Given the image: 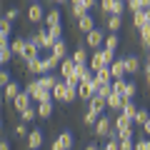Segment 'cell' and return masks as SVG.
<instances>
[{"label":"cell","instance_id":"1","mask_svg":"<svg viewBox=\"0 0 150 150\" xmlns=\"http://www.w3.org/2000/svg\"><path fill=\"white\" fill-rule=\"evenodd\" d=\"M112 60H115V50H108V48L93 50V55H90V68H93V70L108 68V65H112Z\"/></svg>","mask_w":150,"mask_h":150},{"label":"cell","instance_id":"2","mask_svg":"<svg viewBox=\"0 0 150 150\" xmlns=\"http://www.w3.org/2000/svg\"><path fill=\"white\" fill-rule=\"evenodd\" d=\"M25 93H30L33 103H45V100H53V90L43 88L40 83H38V78H35V80H28V85H25Z\"/></svg>","mask_w":150,"mask_h":150},{"label":"cell","instance_id":"3","mask_svg":"<svg viewBox=\"0 0 150 150\" xmlns=\"http://www.w3.org/2000/svg\"><path fill=\"white\" fill-rule=\"evenodd\" d=\"M93 128H95V135H98V138H108V135L112 133V128H115V123H112V118H108V115H100L98 123L93 125Z\"/></svg>","mask_w":150,"mask_h":150},{"label":"cell","instance_id":"4","mask_svg":"<svg viewBox=\"0 0 150 150\" xmlns=\"http://www.w3.org/2000/svg\"><path fill=\"white\" fill-rule=\"evenodd\" d=\"M30 40L38 45V48H45V50H53V45H55V38L50 35V30H40V33H35Z\"/></svg>","mask_w":150,"mask_h":150},{"label":"cell","instance_id":"5","mask_svg":"<svg viewBox=\"0 0 150 150\" xmlns=\"http://www.w3.org/2000/svg\"><path fill=\"white\" fill-rule=\"evenodd\" d=\"M103 43H105V33L98 30V28H95V30H90V33L85 35V45H88V48H93V50H100Z\"/></svg>","mask_w":150,"mask_h":150},{"label":"cell","instance_id":"6","mask_svg":"<svg viewBox=\"0 0 150 150\" xmlns=\"http://www.w3.org/2000/svg\"><path fill=\"white\" fill-rule=\"evenodd\" d=\"M98 93V85H95V78L93 80H83L80 85H78V98L80 100H90L93 95Z\"/></svg>","mask_w":150,"mask_h":150},{"label":"cell","instance_id":"7","mask_svg":"<svg viewBox=\"0 0 150 150\" xmlns=\"http://www.w3.org/2000/svg\"><path fill=\"white\" fill-rule=\"evenodd\" d=\"M45 15H48V13L43 10V5H40V3H33V5L28 8V23H33V25L45 23Z\"/></svg>","mask_w":150,"mask_h":150},{"label":"cell","instance_id":"8","mask_svg":"<svg viewBox=\"0 0 150 150\" xmlns=\"http://www.w3.org/2000/svg\"><path fill=\"white\" fill-rule=\"evenodd\" d=\"M70 148H73V133H68V130L60 133L50 145V150H70Z\"/></svg>","mask_w":150,"mask_h":150},{"label":"cell","instance_id":"9","mask_svg":"<svg viewBox=\"0 0 150 150\" xmlns=\"http://www.w3.org/2000/svg\"><path fill=\"white\" fill-rule=\"evenodd\" d=\"M18 58H20V60H25V63H30V60H38V58H40V48H38V45L33 43V40H28V43H25V48H23V53L18 55Z\"/></svg>","mask_w":150,"mask_h":150},{"label":"cell","instance_id":"10","mask_svg":"<svg viewBox=\"0 0 150 150\" xmlns=\"http://www.w3.org/2000/svg\"><path fill=\"white\" fill-rule=\"evenodd\" d=\"M88 108H90L93 112H98V115H103V112L108 110V98H103V95H93L90 100H88Z\"/></svg>","mask_w":150,"mask_h":150},{"label":"cell","instance_id":"11","mask_svg":"<svg viewBox=\"0 0 150 150\" xmlns=\"http://www.w3.org/2000/svg\"><path fill=\"white\" fill-rule=\"evenodd\" d=\"M133 25H135V30L148 28V25H150V10H138V13H133Z\"/></svg>","mask_w":150,"mask_h":150},{"label":"cell","instance_id":"12","mask_svg":"<svg viewBox=\"0 0 150 150\" xmlns=\"http://www.w3.org/2000/svg\"><path fill=\"white\" fill-rule=\"evenodd\" d=\"M43 140H45L43 130H30V135H28V148L30 150H40L43 148Z\"/></svg>","mask_w":150,"mask_h":150},{"label":"cell","instance_id":"13","mask_svg":"<svg viewBox=\"0 0 150 150\" xmlns=\"http://www.w3.org/2000/svg\"><path fill=\"white\" fill-rule=\"evenodd\" d=\"M30 105H33V98H30V93H25V90H23L20 95H18L15 100H13V108H15L18 112H23L25 108H30Z\"/></svg>","mask_w":150,"mask_h":150},{"label":"cell","instance_id":"14","mask_svg":"<svg viewBox=\"0 0 150 150\" xmlns=\"http://www.w3.org/2000/svg\"><path fill=\"white\" fill-rule=\"evenodd\" d=\"M110 70H112V80H115V78H125V75H128L125 58H115V60H112V65H110Z\"/></svg>","mask_w":150,"mask_h":150},{"label":"cell","instance_id":"15","mask_svg":"<svg viewBox=\"0 0 150 150\" xmlns=\"http://www.w3.org/2000/svg\"><path fill=\"white\" fill-rule=\"evenodd\" d=\"M78 30L80 33H90V30H95V20H93V15L88 13V15H83V18H78Z\"/></svg>","mask_w":150,"mask_h":150},{"label":"cell","instance_id":"16","mask_svg":"<svg viewBox=\"0 0 150 150\" xmlns=\"http://www.w3.org/2000/svg\"><path fill=\"white\" fill-rule=\"evenodd\" d=\"M25 68H28V73L30 75H45V65H43V58H38V60H30V63H25Z\"/></svg>","mask_w":150,"mask_h":150},{"label":"cell","instance_id":"17","mask_svg":"<svg viewBox=\"0 0 150 150\" xmlns=\"http://www.w3.org/2000/svg\"><path fill=\"white\" fill-rule=\"evenodd\" d=\"M103 83H112V70H110V65H108V68L95 70V85H103Z\"/></svg>","mask_w":150,"mask_h":150},{"label":"cell","instance_id":"18","mask_svg":"<svg viewBox=\"0 0 150 150\" xmlns=\"http://www.w3.org/2000/svg\"><path fill=\"white\" fill-rule=\"evenodd\" d=\"M38 83H40L43 88H48V90H53V88L60 83V78H55L53 73H45V75H38Z\"/></svg>","mask_w":150,"mask_h":150},{"label":"cell","instance_id":"19","mask_svg":"<svg viewBox=\"0 0 150 150\" xmlns=\"http://www.w3.org/2000/svg\"><path fill=\"white\" fill-rule=\"evenodd\" d=\"M75 68H78V63H75L73 58H65L63 63H60V75H63V78H70V75L75 73Z\"/></svg>","mask_w":150,"mask_h":150},{"label":"cell","instance_id":"20","mask_svg":"<svg viewBox=\"0 0 150 150\" xmlns=\"http://www.w3.org/2000/svg\"><path fill=\"white\" fill-rule=\"evenodd\" d=\"M38 115H40V120H48V118H53V100L38 103Z\"/></svg>","mask_w":150,"mask_h":150},{"label":"cell","instance_id":"21","mask_svg":"<svg viewBox=\"0 0 150 150\" xmlns=\"http://www.w3.org/2000/svg\"><path fill=\"white\" fill-rule=\"evenodd\" d=\"M50 53H53L55 58L65 60V58H68V43H65V40H55V45H53V50H50Z\"/></svg>","mask_w":150,"mask_h":150},{"label":"cell","instance_id":"22","mask_svg":"<svg viewBox=\"0 0 150 150\" xmlns=\"http://www.w3.org/2000/svg\"><path fill=\"white\" fill-rule=\"evenodd\" d=\"M105 28L110 33H118L120 28H123V15H108V20H105Z\"/></svg>","mask_w":150,"mask_h":150},{"label":"cell","instance_id":"23","mask_svg":"<svg viewBox=\"0 0 150 150\" xmlns=\"http://www.w3.org/2000/svg\"><path fill=\"white\" fill-rule=\"evenodd\" d=\"M65 95H68V83H65V80H60L58 85L53 88V100H60V103H65Z\"/></svg>","mask_w":150,"mask_h":150},{"label":"cell","instance_id":"24","mask_svg":"<svg viewBox=\"0 0 150 150\" xmlns=\"http://www.w3.org/2000/svg\"><path fill=\"white\" fill-rule=\"evenodd\" d=\"M60 63H63V60H60V58H55L53 53H50V55H45V58H43V65H45V73H53L55 68H60Z\"/></svg>","mask_w":150,"mask_h":150},{"label":"cell","instance_id":"25","mask_svg":"<svg viewBox=\"0 0 150 150\" xmlns=\"http://www.w3.org/2000/svg\"><path fill=\"white\" fill-rule=\"evenodd\" d=\"M123 105H125V98L118 95V93H112V95L108 98V108H110V110H123Z\"/></svg>","mask_w":150,"mask_h":150},{"label":"cell","instance_id":"26","mask_svg":"<svg viewBox=\"0 0 150 150\" xmlns=\"http://www.w3.org/2000/svg\"><path fill=\"white\" fill-rule=\"evenodd\" d=\"M35 118H40V115H38V105H30V108H25V110L20 112V120H23V123H33Z\"/></svg>","mask_w":150,"mask_h":150},{"label":"cell","instance_id":"27","mask_svg":"<svg viewBox=\"0 0 150 150\" xmlns=\"http://www.w3.org/2000/svg\"><path fill=\"white\" fill-rule=\"evenodd\" d=\"M70 58H73V60H75L78 65H88V63H90V58H88V50L83 48V45H80L78 50H75V53L70 55Z\"/></svg>","mask_w":150,"mask_h":150},{"label":"cell","instance_id":"28","mask_svg":"<svg viewBox=\"0 0 150 150\" xmlns=\"http://www.w3.org/2000/svg\"><path fill=\"white\" fill-rule=\"evenodd\" d=\"M125 68H128L130 75H135L140 70V58H138V55H128V58H125Z\"/></svg>","mask_w":150,"mask_h":150},{"label":"cell","instance_id":"29","mask_svg":"<svg viewBox=\"0 0 150 150\" xmlns=\"http://www.w3.org/2000/svg\"><path fill=\"white\" fill-rule=\"evenodd\" d=\"M70 13H73V18H75V20H78V18L88 15V13H90V10H88V8L83 5V3H70Z\"/></svg>","mask_w":150,"mask_h":150},{"label":"cell","instance_id":"30","mask_svg":"<svg viewBox=\"0 0 150 150\" xmlns=\"http://www.w3.org/2000/svg\"><path fill=\"white\" fill-rule=\"evenodd\" d=\"M112 123H115V130H123V128H128V125H135L133 120H130V118H125V115H123L120 110H118V118H112Z\"/></svg>","mask_w":150,"mask_h":150},{"label":"cell","instance_id":"31","mask_svg":"<svg viewBox=\"0 0 150 150\" xmlns=\"http://www.w3.org/2000/svg\"><path fill=\"white\" fill-rule=\"evenodd\" d=\"M125 115V118H130V120H135V112H138V105H135L133 100H125V105H123V110H120Z\"/></svg>","mask_w":150,"mask_h":150},{"label":"cell","instance_id":"32","mask_svg":"<svg viewBox=\"0 0 150 150\" xmlns=\"http://www.w3.org/2000/svg\"><path fill=\"white\" fill-rule=\"evenodd\" d=\"M20 93H23V90H20V85H18V83H10V85L5 88V100H10V103H13L18 95H20Z\"/></svg>","mask_w":150,"mask_h":150},{"label":"cell","instance_id":"33","mask_svg":"<svg viewBox=\"0 0 150 150\" xmlns=\"http://www.w3.org/2000/svg\"><path fill=\"white\" fill-rule=\"evenodd\" d=\"M118 45H120V38L115 35V33L105 35V43H103V48H108V50H118Z\"/></svg>","mask_w":150,"mask_h":150},{"label":"cell","instance_id":"34","mask_svg":"<svg viewBox=\"0 0 150 150\" xmlns=\"http://www.w3.org/2000/svg\"><path fill=\"white\" fill-rule=\"evenodd\" d=\"M148 118H150V112L145 110V108H138V112H135V120H133V123L138 125V128H143V125L148 123Z\"/></svg>","mask_w":150,"mask_h":150},{"label":"cell","instance_id":"35","mask_svg":"<svg viewBox=\"0 0 150 150\" xmlns=\"http://www.w3.org/2000/svg\"><path fill=\"white\" fill-rule=\"evenodd\" d=\"M10 30H13V20L3 18V20H0V38H8V40H10Z\"/></svg>","mask_w":150,"mask_h":150},{"label":"cell","instance_id":"36","mask_svg":"<svg viewBox=\"0 0 150 150\" xmlns=\"http://www.w3.org/2000/svg\"><path fill=\"white\" fill-rule=\"evenodd\" d=\"M58 23H60V10H58V8H53V10L45 15V25L50 28V25H58Z\"/></svg>","mask_w":150,"mask_h":150},{"label":"cell","instance_id":"37","mask_svg":"<svg viewBox=\"0 0 150 150\" xmlns=\"http://www.w3.org/2000/svg\"><path fill=\"white\" fill-rule=\"evenodd\" d=\"M25 43H28V40H25V38H20V35H18L15 40H10L13 53H15V55H20V53H23V48H25Z\"/></svg>","mask_w":150,"mask_h":150},{"label":"cell","instance_id":"38","mask_svg":"<svg viewBox=\"0 0 150 150\" xmlns=\"http://www.w3.org/2000/svg\"><path fill=\"white\" fill-rule=\"evenodd\" d=\"M13 55H15V53H13L10 45H8V48H0V65H8L13 60Z\"/></svg>","mask_w":150,"mask_h":150},{"label":"cell","instance_id":"39","mask_svg":"<svg viewBox=\"0 0 150 150\" xmlns=\"http://www.w3.org/2000/svg\"><path fill=\"white\" fill-rule=\"evenodd\" d=\"M135 95H138V85H135V83H125V90H123V98H125V100H133Z\"/></svg>","mask_w":150,"mask_h":150},{"label":"cell","instance_id":"40","mask_svg":"<svg viewBox=\"0 0 150 150\" xmlns=\"http://www.w3.org/2000/svg\"><path fill=\"white\" fill-rule=\"evenodd\" d=\"M140 45H143L145 50H150V25L140 30Z\"/></svg>","mask_w":150,"mask_h":150},{"label":"cell","instance_id":"41","mask_svg":"<svg viewBox=\"0 0 150 150\" xmlns=\"http://www.w3.org/2000/svg\"><path fill=\"white\" fill-rule=\"evenodd\" d=\"M125 8H128V3H123V0H115V5L110 8V15H123Z\"/></svg>","mask_w":150,"mask_h":150},{"label":"cell","instance_id":"42","mask_svg":"<svg viewBox=\"0 0 150 150\" xmlns=\"http://www.w3.org/2000/svg\"><path fill=\"white\" fill-rule=\"evenodd\" d=\"M98 118H100V115H98V112H93L90 108H88V112L83 115V123H85V125H95V123H98Z\"/></svg>","mask_w":150,"mask_h":150},{"label":"cell","instance_id":"43","mask_svg":"<svg viewBox=\"0 0 150 150\" xmlns=\"http://www.w3.org/2000/svg\"><path fill=\"white\" fill-rule=\"evenodd\" d=\"M125 78H115V80H112V93H118V95H123V90H125Z\"/></svg>","mask_w":150,"mask_h":150},{"label":"cell","instance_id":"44","mask_svg":"<svg viewBox=\"0 0 150 150\" xmlns=\"http://www.w3.org/2000/svg\"><path fill=\"white\" fill-rule=\"evenodd\" d=\"M48 30H50V35H53L55 40H63V30H65V28H63V23H58V25H50Z\"/></svg>","mask_w":150,"mask_h":150},{"label":"cell","instance_id":"45","mask_svg":"<svg viewBox=\"0 0 150 150\" xmlns=\"http://www.w3.org/2000/svg\"><path fill=\"white\" fill-rule=\"evenodd\" d=\"M98 95L110 98V95H112V83H103V85H98Z\"/></svg>","mask_w":150,"mask_h":150},{"label":"cell","instance_id":"46","mask_svg":"<svg viewBox=\"0 0 150 150\" xmlns=\"http://www.w3.org/2000/svg\"><path fill=\"white\" fill-rule=\"evenodd\" d=\"M13 133H15L18 138H28V135H30V133H28V128H25V123H23V120H20L18 125H15V128H13Z\"/></svg>","mask_w":150,"mask_h":150},{"label":"cell","instance_id":"47","mask_svg":"<svg viewBox=\"0 0 150 150\" xmlns=\"http://www.w3.org/2000/svg\"><path fill=\"white\" fill-rule=\"evenodd\" d=\"M118 133H120V140H133V135H135V128H133V125H128V128L118 130Z\"/></svg>","mask_w":150,"mask_h":150},{"label":"cell","instance_id":"48","mask_svg":"<svg viewBox=\"0 0 150 150\" xmlns=\"http://www.w3.org/2000/svg\"><path fill=\"white\" fill-rule=\"evenodd\" d=\"M128 8H130L133 13H138V10H145V3H143V0H130Z\"/></svg>","mask_w":150,"mask_h":150},{"label":"cell","instance_id":"49","mask_svg":"<svg viewBox=\"0 0 150 150\" xmlns=\"http://www.w3.org/2000/svg\"><path fill=\"white\" fill-rule=\"evenodd\" d=\"M100 150H120V140H110V138H108V143L103 145Z\"/></svg>","mask_w":150,"mask_h":150},{"label":"cell","instance_id":"50","mask_svg":"<svg viewBox=\"0 0 150 150\" xmlns=\"http://www.w3.org/2000/svg\"><path fill=\"white\" fill-rule=\"evenodd\" d=\"M135 150H150V138H140L135 143Z\"/></svg>","mask_w":150,"mask_h":150},{"label":"cell","instance_id":"51","mask_svg":"<svg viewBox=\"0 0 150 150\" xmlns=\"http://www.w3.org/2000/svg\"><path fill=\"white\" fill-rule=\"evenodd\" d=\"M112 5H115V0H100V5H98V8H100L103 13H108V15H110V8H112Z\"/></svg>","mask_w":150,"mask_h":150},{"label":"cell","instance_id":"52","mask_svg":"<svg viewBox=\"0 0 150 150\" xmlns=\"http://www.w3.org/2000/svg\"><path fill=\"white\" fill-rule=\"evenodd\" d=\"M10 73H8V70H3V73H0V85H3V88H8V85H10Z\"/></svg>","mask_w":150,"mask_h":150},{"label":"cell","instance_id":"53","mask_svg":"<svg viewBox=\"0 0 150 150\" xmlns=\"http://www.w3.org/2000/svg\"><path fill=\"white\" fill-rule=\"evenodd\" d=\"M18 15H20V8H10V10L5 13V18H8V20H15Z\"/></svg>","mask_w":150,"mask_h":150},{"label":"cell","instance_id":"54","mask_svg":"<svg viewBox=\"0 0 150 150\" xmlns=\"http://www.w3.org/2000/svg\"><path fill=\"white\" fill-rule=\"evenodd\" d=\"M120 150H135V143L133 140H120Z\"/></svg>","mask_w":150,"mask_h":150},{"label":"cell","instance_id":"55","mask_svg":"<svg viewBox=\"0 0 150 150\" xmlns=\"http://www.w3.org/2000/svg\"><path fill=\"white\" fill-rule=\"evenodd\" d=\"M143 133H145V135H148V138H150V118H148V123L143 125Z\"/></svg>","mask_w":150,"mask_h":150},{"label":"cell","instance_id":"56","mask_svg":"<svg viewBox=\"0 0 150 150\" xmlns=\"http://www.w3.org/2000/svg\"><path fill=\"white\" fill-rule=\"evenodd\" d=\"M0 150H10V143L8 140H0Z\"/></svg>","mask_w":150,"mask_h":150},{"label":"cell","instance_id":"57","mask_svg":"<svg viewBox=\"0 0 150 150\" xmlns=\"http://www.w3.org/2000/svg\"><path fill=\"white\" fill-rule=\"evenodd\" d=\"M85 150H100V148H98V145H95V143H90V145H88V148H85Z\"/></svg>","mask_w":150,"mask_h":150},{"label":"cell","instance_id":"58","mask_svg":"<svg viewBox=\"0 0 150 150\" xmlns=\"http://www.w3.org/2000/svg\"><path fill=\"white\" fill-rule=\"evenodd\" d=\"M143 3H145V10H150V0H143Z\"/></svg>","mask_w":150,"mask_h":150},{"label":"cell","instance_id":"59","mask_svg":"<svg viewBox=\"0 0 150 150\" xmlns=\"http://www.w3.org/2000/svg\"><path fill=\"white\" fill-rule=\"evenodd\" d=\"M145 78H148V85H150V70H145Z\"/></svg>","mask_w":150,"mask_h":150},{"label":"cell","instance_id":"60","mask_svg":"<svg viewBox=\"0 0 150 150\" xmlns=\"http://www.w3.org/2000/svg\"><path fill=\"white\" fill-rule=\"evenodd\" d=\"M30 3H38V0H30Z\"/></svg>","mask_w":150,"mask_h":150},{"label":"cell","instance_id":"61","mask_svg":"<svg viewBox=\"0 0 150 150\" xmlns=\"http://www.w3.org/2000/svg\"><path fill=\"white\" fill-rule=\"evenodd\" d=\"M125 3H130V0H125Z\"/></svg>","mask_w":150,"mask_h":150}]
</instances>
